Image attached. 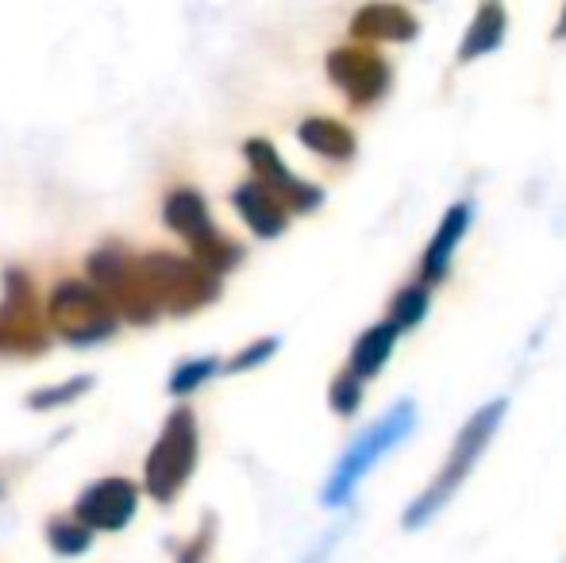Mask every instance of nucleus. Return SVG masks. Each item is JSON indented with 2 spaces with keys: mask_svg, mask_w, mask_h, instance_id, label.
I'll use <instances>...</instances> for the list:
<instances>
[{
  "mask_svg": "<svg viewBox=\"0 0 566 563\" xmlns=\"http://www.w3.org/2000/svg\"><path fill=\"white\" fill-rule=\"evenodd\" d=\"M501 417H505V398H493L490 406H482L467 425H462V432H459V440H454V448H451L448 463H443V471L436 475L432 487H428L424 494H420L417 502L405 510V529L428 525V521H432L436 513H440L443 505L451 502L454 490L462 487V479L474 471V463H478V456L485 451V444L493 440Z\"/></svg>",
  "mask_w": 566,
  "mask_h": 563,
  "instance_id": "nucleus-1",
  "label": "nucleus"
},
{
  "mask_svg": "<svg viewBox=\"0 0 566 563\" xmlns=\"http://www.w3.org/2000/svg\"><path fill=\"white\" fill-rule=\"evenodd\" d=\"M135 271L147 290L150 305L170 309V313H193V309L209 305L220 298V279L197 267L193 259L170 256V251H155V256L135 259Z\"/></svg>",
  "mask_w": 566,
  "mask_h": 563,
  "instance_id": "nucleus-2",
  "label": "nucleus"
},
{
  "mask_svg": "<svg viewBox=\"0 0 566 563\" xmlns=\"http://www.w3.org/2000/svg\"><path fill=\"white\" fill-rule=\"evenodd\" d=\"M412 428H417V406H412V402H397V406L389 409L381 421H374L366 432H358V440L343 451L336 475H332L328 487H324V505H343V502H347L350 490L358 487V479H363V475L370 471V467L378 463L389 448H397V444H401Z\"/></svg>",
  "mask_w": 566,
  "mask_h": 563,
  "instance_id": "nucleus-3",
  "label": "nucleus"
},
{
  "mask_svg": "<svg viewBox=\"0 0 566 563\" xmlns=\"http://www.w3.org/2000/svg\"><path fill=\"white\" fill-rule=\"evenodd\" d=\"M197 467V417L189 406H178L166 417L155 448L147 456V494L155 502L170 505L178 490Z\"/></svg>",
  "mask_w": 566,
  "mask_h": 563,
  "instance_id": "nucleus-4",
  "label": "nucleus"
},
{
  "mask_svg": "<svg viewBox=\"0 0 566 563\" xmlns=\"http://www.w3.org/2000/svg\"><path fill=\"white\" fill-rule=\"evenodd\" d=\"M51 321L70 344H97L116 332V309L90 282H62L51 293Z\"/></svg>",
  "mask_w": 566,
  "mask_h": 563,
  "instance_id": "nucleus-5",
  "label": "nucleus"
},
{
  "mask_svg": "<svg viewBox=\"0 0 566 563\" xmlns=\"http://www.w3.org/2000/svg\"><path fill=\"white\" fill-rule=\"evenodd\" d=\"M243 155L247 163H251L254 170V181H259L262 189H270V194L282 201V209H297V212H313L316 205L324 201V194L316 186H308V181H301L297 174H290V166L282 163V155L274 150V143L266 139H247L243 143Z\"/></svg>",
  "mask_w": 566,
  "mask_h": 563,
  "instance_id": "nucleus-6",
  "label": "nucleus"
},
{
  "mask_svg": "<svg viewBox=\"0 0 566 563\" xmlns=\"http://www.w3.org/2000/svg\"><path fill=\"white\" fill-rule=\"evenodd\" d=\"M328 77L350 97V105H374L389 90V66L370 46H339L328 54Z\"/></svg>",
  "mask_w": 566,
  "mask_h": 563,
  "instance_id": "nucleus-7",
  "label": "nucleus"
},
{
  "mask_svg": "<svg viewBox=\"0 0 566 563\" xmlns=\"http://www.w3.org/2000/svg\"><path fill=\"white\" fill-rule=\"evenodd\" d=\"M139 510V487L132 479H101L93 487H85V494L77 498L74 521H82L85 529H101V533H119L127 521Z\"/></svg>",
  "mask_w": 566,
  "mask_h": 563,
  "instance_id": "nucleus-8",
  "label": "nucleus"
},
{
  "mask_svg": "<svg viewBox=\"0 0 566 563\" xmlns=\"http://www.w3.org/2000/svg\"><path fill=\"white\" fill-rule=\"evenodd\" d=\"M420 20L401 4H366L350 15V35L370 39V43H409L417 39Z\"/></svg>",
  "mask_w": 566,
  "mask_h": 563,
  "instance_id": "nucleus-9",
  "label": "nucleus"
},
{
  "mask_svg": "<svg viewBox=\"0 0 566 563\" xmlns=\"http://www.w3.org/2000/svg\"><path fill=\"white\" fill-rule=\"evenodd\" d=\"M231 205H235L239 217L247 220V228H251L254 236H262V240H274V236H282L285 225H290L282 201H277L270 189H262L259 181H243V186H235Z\"/></svg>",
  "mask_w": 566,
  "mask_h": 563,
  "instance_id": "nucleus-10",
  "label": "nucleus"
},
{
  "mask_svg": "<svg viewBox=\"0 0 566 563\" xmlns=\"http://www.w3.org/2000/svg\"><path fill=\"white\" fill-rule=\"evenodd\" d=\"M163 217L189 248H201L205 240L217 236V225H212V217H209V205H205V197L197 194V189H174L163 205Z\"/></svg>",
  "mask_w": 566,
  "mask_h": 563,
  "instance_id": "nucleus-11",
  "label": "nucleus"
},
{
  "mask_svg": "<svg viewBox=\"0 0 566 563\" xmlns=\"http://www.w3.org/2000/svg\"><path fill=\"white\" fill-rule=\"evenodd\" d=\"M467 225H470V205L467 201L451 205V209L443 212L440 228H436L432 243H428V256H424V279L428 282H440L443 274H448L451 256H454V248H459V240H462V232H467Z\"/></svg>",
  "mask_w": 566,
  "mask_h": 563,
  "instance_id": "nucleus-12",
  "label": "nucleus"
},
{
  "mask_svg": "<svg viewBox=\"0 0 566 563\" xmlns=\"http://www.w3.org/2000/svg\"><path fill=\"white\" fill-rule=\"evenodd\" d=\"M297 139L305 143L308 150L332 158V163H347L355 155V136H350L347 124L332 121V116H308L297 128Z\"/></svg>",
  "mask_w": 566,
  "mask_h": 563,
  "instance_id": "nucleus-13",
  "label": "nucleus"
},
{
  "mask_svg": "<svg viewBox=\"0 0 566 563\" xmlns=\"http://www.w3.org/2000/svg\"><path fill=\"white\" fill-rule=\"evenodd\" d=\"M394 344H397V329L394 324H374V329H366L363 336L355 340V347H350V375L363 383V378H370V375H378L381 371V363L394 355Z\"/></svg>",
  "mask_w": 566,
  "mask_h": 563,
  "instance_id": "nucleus-14",
  "label": "nucleus"
},
{
  "mask_svg": "<svg viewBox=\"0 0 566 563\" xmlns=\"http://www.w3.org/2000/svg\"><path fill=\"white\" fill-rule=\"evenodd\" d=\"M501 39H505V8L501 4H482L474 12L467 28V39L459 46V62H470V59H482V54L497 51Z\"/></svg>",
  "mask_w": 566,
  "mask_h": 563,
  "instance_id": "nucleus-15",
  "label": "nucleus"
},
{
  "mask_svg": "<svg viewBox=\"0 0 566 563\" xmlns=\"http://www.w3.org/2000/svg\"><path fill=\"white\" fill-rule=\"evenodd\" d=\"M424 313H428V290L420 282L405 285V290H397V298L389 301V321L386 324H394V329L401 332V329H412V324L424 321Z\"/></svg>",
  "mask_w": 566,
  "mask_h": 563,
  "instance_id": "nucleus-16",
  "label": "nucleus"
},
{
  "mask_svg": "<svg viewBox=\"0 0 566 563\" xmlns=\"http://www.w3.org/2000/svg\"><path fill=\"white\" fill-rule=\"evenodd\" d=\"M46 541H51V549L59 552V556H82V552L90 549L93 533L82 525V521L51 518V525H46Z\"/></svg>",
  "mask_w": 566,
  "mask_h": 563,
  "instance_id": "nucleus-17",
  "label": "nucleus"
},
{
  "mask_svg": "<svg viewBox=\"0 0 566 563\" xmlns=\"http://www.w3.org/2000/svg\"><path fill=\"white\" fill-rule=\"evenodd\" d=\"M93 386V378H70V383H54V386H46V390H35L28 398V406L31 409H59V406H70V402H77L85 390Z\"/></svg>",
  "mask_w": 566,
  "mask_h": 563,
  "instance_id": "nucleus-18",
  "label": "nucleus"
},
{
  "mask_svg": "<svg viewBox=\"0 0 566 563\" xmlns=\"http://www.w3.org/2000/svg\"><path fill=\"white\" fill-rule=\"evenodd\" d=\"M217 371H220V359H189V363H181V367L174 371V378H170V394H174V398H186V394H193L201 383H209Z\"/></svg>",
  "mask_w": 566,
  "mask_h": 563,
  "instance_id": "nucleus-19",
  "label": "nucleus"
},
{
  "mask_svg": "<svg viewBox=\"0 0 566 563\" xmlns=\"http://www.w3.org/2000/svg\"><path fill=\"white\" fill-rule=\"evenodd\" d=\"M332 409H336L339 417H350L358 414V406H363V383H358L350 371H343V375L332 383V394H328Z\"/></svg>",
  "mask_w": 566,
  "mask_h": 563,
  "instance_id": "nucleus-20",
  "label": "nucleus"
},
{
  "mask_svg": "<svg viewBox=\"0 0 566 563\" xmlns=\"http://www.w3.org/2000/svg\"><path fill=\"white\" fill-rule=\"evenodd\" d=\"M274 352H277V340H274V336H266V340H254V344H247L239 355H231L228 371H231V375H239V371H251V367H259V363H266Z\"/></svg>",
  "mask_w": 566,
  "mask_h": 563,
  "instance_id": "nucleus-21",
  "label": "nucleus"
},
{
  "mask_svg": "<svg viewBox=\"0 0 566 563\" xmlns=\"http://www.w3.org/2000/svg\"><path fill=\"white\" fill-rule=\"evenodd\" d=\"M212 533H217V525H212V518H205V525L197 529V536L181 549L178 563H205V556H209V549H212Z\"/></svg>",
  "mask_w": 566,
  "mask_h": 563,
  "instance_id": "nucleus-22",
  "label": "nucleus"
},
{
  "mask_svg": "<svg viewBox=\"0 0 566 563\" xmlns=\"http://www.w3.org/2000/svg\"><path fill=\"white\" fill-rule=\"evenodd\" d=\"M555 39H566V8H563V20H559V28H555Z\"/></svg>",
  "mask_w": 566,
  "mask_h": 563,
  "instance_id": "nucleus-23",
  "label": "nucleus"
},
{
  "mask_svg": "<svg viewBox=\"0 0 566 563\" xmlns=\"http://www.w3.org/2000/svg\"><path fill=\"white\" fill-rule=\"evenodd\" d=\"M0 494H4V490H0Z\"/></svg>",
  "mask_w": 566,
  "mask_h": 563,
  "instance_id": "nucleus-24",
  "label": "nucleus"
}]
</instances>
